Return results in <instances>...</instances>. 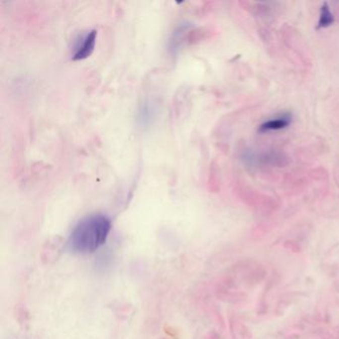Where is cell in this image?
Instances as JSON below:
<instances>
[{
	"label": "cell",
	"mask_w": 339,
	"mask_h": 339,
	"mask_svg": "<svg viewBox=\"0 0 339 339\" xmlns=\"http://www.w3.org/2000/svg\"><path fill=\"white\" fill-rule=\"evenodd\" d=\"M111 229L108 217L93 214L82 219L69 238L70 249L79 254H91L105 243Z\"/></svg>",
	"instance_id": "cell-1"
},
{
	"label": "cell",
	"mask_w": 339,
	"mask_h": 339,
	"mask_svg": "<svg viewBox=\"0 0 339 339\" xmlns=\"http://www.w3.org/2000/svg\"><path fill=\"white\" fill-rule=\"evenodd\" d=\"M97 30H92L84 35L77 43L72 55L73 61H82L88 59L94 52L97 43Z\"/></svg>",
	"instance_id": "cell-2"
},
{
	"label": "cell",
	"mask_w": 339,
	"mask_h": 339,
	"mask_svg": "<svg viewBox=\"0 0 339 339\" xmlns=\"http://www.w3.org/2000/svg\"><path fill=\"white\" fill-rule=\"evenodd\" d=\"M292 121H293V116L289 112H285L282 115H279L275 118H272V119L264 122L259 127V133L265 134V133L284 130L292 124Z\"/></svg>",
	"instance_id": "cell-3"
},
{
	"label": "cell",
	"mask_w": 339,
	"mask_h": 339,
	"mask_svg": "<svg viewBox=\"0 0 339 339\" xmlns=\"http://www.w3.org/2000/svg\"><path fill=\"white\" fill-rule=\"evenodd\" d=\"M155 118V107L154 104L149 101H145L142 102L141 105L138 108L136 120L137 124L141 128L149 127L152 121Z\"/></svg>",
	"instance_id": "cell-4"
},
{
	"label": "cell",
	"mask_w": 339,
	"mask_h": 339,
	"mask_svg": "<svg viewBox=\"0 0 339 339\" xmlns=\"http://www.w3.org/2000/svg\"><path fill=\"white\" fill-rule=\"evenodd\" d=\"M334 23V16L327 4V2H324L320 6L319 10V18L317 22L316 29H322V28H327L330 25Z\"/></svg>",
	"instance_id": "cell-5"
}]
</instances>
